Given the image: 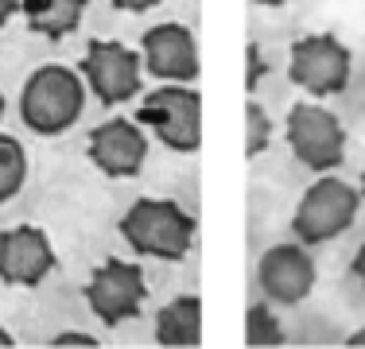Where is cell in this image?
<instances>
[{
  "label": "cell",
  "instance_id": "cell-1",
  "mask_svg": "<svg viewBox=\"0 0 365 349\" xmlns=\"http://www.w3.org/2000/svg\"><path fill=\"white\" fill-rule=\"evenodd\" d=\"M86 98H90V90H86L82 70L43 63L20 85V120L36 136H63L82 120Z\"/></svg>",
  "mask_w": 365,
  "mask_h": 349
},
{
  "label": "cell",
  "instance_id": "cell-2",
  "mask_svg": "<svg viewBox=\"0 0 365 349\" xmlns=\"http://www.w3.org/2000/svg\"><path fill=\"white\" fill-rule=\"evenodd\" d=\"M117 233L125 237L128 249H136L140 256L175 264V260H182L190 252L195 217H190V209L182 202H175V198H136V202L120 214Z\"/></svg>",
  "mask_w": 365,
  "mask_h": 349
},
{
  "label": "cell",
  "instance_id": "cell-3",
  "mask_svg": "<svg viewBox=\"0 0 365 349\" xmlns=\"http://www.w3.org/2000/svg\"><path fill=\"white\" fill-rule=\"evenodd\" d=\"M358 206H361V190L350 187L346 179L323 171L307 190L299 194V202L292 209V233L295 241H303L307 249L327 244L334 237H342L354 222H358Z\"/></svg>",
  "mask_w": 365,
  "mask_h": 349
},
{
  "label": "cell",
  "instance_id": "cell-4",
  "mask_svg": "<svg viewBox=\"0 0 365 349\" xmlns=\"http://www.w3.org/2000/svg\"><path fill=\"white\" fill-rule=\"evenodd\" d=\"M136 120L171 152H198L202 144V93L190 82H163L148 90Z\"/></svg>",
  "mask_w": 365,
  "mask_h": 349
},
{
  "label": "cell",
  "instance_id": "cell-5",
  "mask_svg": "<svg viewBox=\"0 0 365 349\" xmlns=\"http://www.w3.org/2000/svg\"><path fill=\"white\" fill-rule=\"evenodd\" d=\"M354 55L334 31H311L292 39L288 47V78L307 98H334L350 85Z\"/></svg>",
  "mask_w": 365,
  "mask_h": 349
},
{
  "label": "cell",
  "instance_id": "cell-6",
  "mask_svg": "<svg viewBox=\"0 0 365 349\" xmlns=\"http://www.w3.org/2000/svg\"><path fill=\"white\" fill-rule=\"evenodd\" d=\"M284 140L292 155L311 171H334L346 160V125L338 113H330L319 101H295L284 120Z\"/></svg>",
  "mask_w": 365,
  "mask_h": 349
},
{
  "label": "cell",
  "instance_id": "cell-7",
  "mask_svg": "<svg viewBox=\"0 0 365 349\" xmlns=\"http://www.w3.org/2000/svg\"><path fill=\"white\" fill-rule=\"evenodd\" d=\"M82 295H86V303H90V311L98 314V322L120 326V322L140 318L144 299H148V276L136 260L106 256L90 272V283H86Z\"/></svg>",
  "mask_w": 365,
  "mask_h": 349
},
{
  "label": "cell",
  "instance_id": "cell-8",
  "mask_svg": "<svg viewBox=\"0 0 365 349\" xmlns=\"http://www.w3.org/2000/svg\"><path fill=\"white\" fill-rule=\"evenodd\" d=\"M86 90L101 105H120L144 90V58L140 51L125 47L120 39H90L82 55Z\"/></svg>",
  "mask_w": 365,
  "mask_h": 349
},
{
  "label": "cell",
  "instance_id": "cell-9",
  "mask_svg": "<svg viewBox=\"0 0 365 349\" xmlns=\"http://www.w3.org/2000/svg\"><path fill=\"white\" fill-rule=\"evenodd\" d=\"M148 128L136 117H106L90 128L86 155L101 174L109 179H133L148 163Z\"/></svg>",
  "mask_w": 365,
  "mask_h": 349
},
{
  "label": "cell",
  "instance_id": "cell-10",
  "mask_svg": "<svg viewBox=\"0 0 365 349\" xmlns=\"http://www.w3.org/2000/svg\"><path fill=\"white\" fill-rule=\"evenodd\" d=\"M58 268V252L43 225H8L0 229V283L39 287Z\"/></svg>",
  "mask_w": 365,
  "mask_h": 349
},
{
  "label": "cell",
  "instance_id": "cell-11",
  "mask_svg": "<svg viewBox=\"0 0 365 349\" xmlns=\"http://www.w3.org/2000/svg\"><path fill=\"white\" fill-rule=\"evenodd\" d=\"M257 279H260V291H264L268 303L295 307V303H303L315 291L319 268L303 241H280L272 249H264V256L257 264Z\"/></svg>",
  "mask_w": 365,
  "mask_h": 349
},
{
  "label": "cell",
  "instance_id": "cell-12",
  "mask_svg": "<svg viewBox=\"0 0 365 349\" xmlns=\"http://www.w3.org/2000/svg\"><path fill=\"white\" fill-rule=\"evenodd\" d=\"M144 70L160 82H195L198 78V39L187 24L163 20L140 35Z\"/></svg>",
  "mask_w": 365,
  "mask_h": 349
},
{
  "label": "cell",
  "instance_id": "cell-13",
  "mask_svg": "<svg viewBox=\"0 0 365 349\" xmlns=\"http://www.w3.org/2000/svg\"><path fill=\"white\" fill-rule=\"evenodd\" d=\"M155 342L160 345H202V299L175 295L155 311Z\"/></svg>",
  "mask_w": 365,
  "mask_h": 349
},
{
  "label": "cell",
  "instance_id": "cell-14",
  "mask_svg": "<svg viewBox=\"0 0 365 349\" xmlns=\"http://www.w3.org/2000/svg\"><path fill=\"white\" fill-rule=\"evenodd\" d=\"M90 0H20V12L28 20V31L43 39H63L82 28Z\"/></svg>",
  "mask_w": 365,
  "mask_h": 349
},
{
  "label": "cell",
  "instance_id": "cell-15",
  "mask_svg": "<svg viewBox=\"0 0 365 349\" xmlns=\"http://www.w3.org/2000/svg\"><path fill=\"white\" fill-rule=\"evenodd\" d=\"M28 182V152L16 136L0 132V206L12 202Z\"/></svg>",
  "mask_w": 365,
  "mask_h": 349
},
{
  "label": "cell",
  "instance_id": "cell-16",
  "mask_svg": "<svg viewBox=\"0 0 365 349\" xmlns=\"http://www.w3.org/2000/svg\"><path fill=\"white\" fill-rule=\"evenodd\" d=\"M245 342L249 345H284V326L276 318V311L264 303H253L245 311Z\"/></svg>",
  "mask_w": 365,
  "mask_h": 349
},
{
  "label": "cell",
  "instance_id": "cell-17",
  "mask_svg": "<svg viewBox=\"0 0 365 349\" xmlns=\"http://www.w3.org/2000/svg\"><path fill=\"white\" fill-rule=\"evenodd\" d=\"M272 117L260 101H245V160H257L272 144Z\"/></svg>",
  "mask_w": 365,
  "mask_h": 349
},
{
  "label": "cell",
  "instance_id": "cell-18",
  "mask_svg": "<svg viewBox=\"0 0 365 349\" xmlns=\"http://www.w3.org/2000/svg\"><path fill=\"white\" fill-rule=\"evenodd\" d=\"M51 345H101L98 342V338H93V334H82V330H58V334L55 338H51Z\"/></svg>",
  "mask_w": 365,
  "mask_h": 349
},
{
  "label": "cell",
  "instance_id": "cell-19",
  "mask_svg": "<svg viewBox=\"0 0 365 349\" xmlns=\"http://www.w3.org/2000/svg\"><path fill=\"white\" fill-rule=\"evenodd\" d=\"M113 8H120V12H148V8L163 4V0H109Z\"/></svg>",
  "mask_w": 365,
  "mask_h": 349
},
{
  "label": "cell",
  "instance_id": "cell-20",
  "mask_svg": "<svg viewBox=\"0 0 365 349\" xmlns=\"http://www.w3.org/2000/svg\"><path fill=\"white\" fill-rule=\"evenodd\" d=\"M350 272H354V279H358V283L365 287V244L358 252H354V260H350Z\"/></svg>",
  "mask_w": 365,
  "mask_h": 349
},
{
  "label": "cell",
  "instance_id": "cell-21",
  "mask_svg": "<svg viewBox=\"0 0 365 349\" xmlns=\"http://www.w3.org/2000/svg\"><path fill=\"white\" fill-rule=\"evenodd\" d=\"M16 12H20V0H0V28H4Z\"/></svg>",
  "mask_w": 365,
  "mask_h": 349
},
{
  "label": "cell",
  "instance_id": "cell-22",
  "mask_svg": "<svg viewBox=\"0 0 365 349\" xmlns=\"http://www.w3.org/2000/svg\"><path fill=\"white\" fill-rule=\"evenodd\" d=\"M346 345H365V326L354 330V334H346Z\"/></svg>",
  "mask_w": 365,
  "mask_h": 349
},
{
  "label": "cell",
  "instance_id": "cell-23",
  "mask_svg": "<svg viewBox=\"0 0 365 349\" xmlns=\"http://www.w3.org/2000/svg\"><path fill=\"white\" fill-rule=\"evenodd\" d=\"M8 345H16V338H12V330H8V326H0V349H8Z\"/></svg>",
  "mask_w": 365,
  "mask_h": 349
},
{
  "label": "cell",
  "instance_id": "cell-24",
  "mask_svg": "<svg viewBox=\"0 0 365 349\" xmlns=\"http://www.w3.org/2000/svg\"><path fill=\"white\" fill-rule=\"evenodd\" d=\"M253 4H264V8H280V4H288V0H253Z\"/></svg>",
  "mask_w": 365,
  "mask_h": 349
},
{
  "label": "cell",
  "instance_id": "cell-25",
  "mask_svg": "<svg viewBox=\"0 0 365 349\" xmlns=\"http://www.w3.org/2000/svg\"><path fill=\"white\" fill-rule=\"evenodd\" d=\"M358 190H361V198H365V163H361V182H358Z\"/></svg>",
  "mask_w": 365,
  "mask_h": 349
},
{
  "label": "cell",
  "instance_id": "cell-26",
  "mask_svg": "<svg viewBox=\"0 0 365 349\" xmlns=\"http://www.w3.org/2000/svg\"><path fill=\"white\" fill-rule=\"evenodd\" d=\"M0 117H4V90H0Z\"/></svg>",
  "mask_w": 365,
  "mask_h": 349
}]
</instances>
